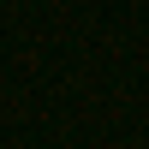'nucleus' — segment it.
Instances as JSON below:
<instances>
[]
</instances>
